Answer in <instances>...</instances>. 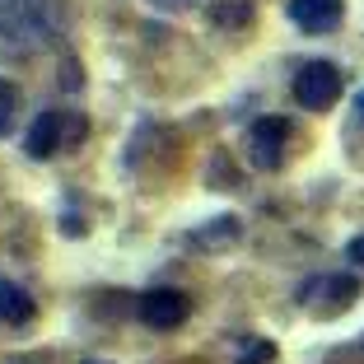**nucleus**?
<instances>
[{
  "label": "nucleus",
  "instance_id": "nucleus-4",
  "mask_svg": "<svg viewBox=\"0 0 364 364\" xmlns=\"http://www.w3.org/2000/svg\"><path fill=\"white\" fill-rule=\"evenodd\" d=\"M247 159L257 168H280L289 159V122L285 117H257L247 127Z\"/></svg>",
  "mask_w": 364,
  "mask_h": 364
},
{
  "label": "nucleus",
  "instance_id": "nucleus-10",
  "mask_svg": "<svg viewBox=\"0 0 364 364\" xmlns=\"http://www.w3.org/2000/svg\"><path fill=\"white\" fill-rule=\"evenodd\" d=\"M234 238H238V220H229V215H225V220H215L210 229H196L192 243H201L205 252H210V247H225V243H234Z\"/></svg>",
  "mask_w": 364,
  "mask_h": 364
},
{
  "label": "nucleus",
  "instance_id": "nucleus-15",
  "mask_svg": "<svg viewBox=\"0 0 364 364\" xmlns=\"http://www.w3.org/2000/svg\"><path fill=\"white\" fill-rule=\"evenodd\" d=\"M355 112H360V127H364V94L355 98Z\"/></svg>",
  "mask_w": 364,
  "mask_h": 364
},
{
  "label": "nucleus",
  "instance_id": "nucleus-1",
  "mask_svg": "<svg viewBox=\"0 0 364 364\" xmlns=\"http://www.w3.org/2000/svg\"><path fill=\"white\" fill-rule=\"evenodd\" d=\"M70 28V0H0V56H43Z\"/></svg>",
  "mask_w": 364,
  "mask_h": 364
},
{
  "label": "nucleus",
  "instance_id": "nucleus-6",
  "mask_svg": "<svg viewBox=\"0 0 364 364\" xmlns=\"http://www.w3.org/2000/svg\"><path fill=\"white\" fill-rule=\"evenodd\" d=\"M289 19L304 33H336L346 19V5L341 0H289Z\"/></svg>",
  "mask_w": 364,
  "mask_h": 364
},
{
  "label": "nucleus",
  "instance_id": "nucleus-8",
  "mask_svg": "<svg viewBox=\"0 0 364 364\" xmlns=\"http://www.w3.org/2000/svg\"><path fill=\"white\" fill-rule=\"evenodd\" d=\"M33 318H38V304H33L28 289L14 285V280H0V322H10V327H28Z\"/></svg>",
  "mask_w": 364,
  "mask_h": 364
},
{
  "label": "nucleus",
  "instance_id": "nucleus-12",
  "mask_svg": "<svg viewBox=\"0 0 364 364\" xmlns=\"http://www.w3.org/2000/svg\"><path fill=\"white\" fill-rule=\"evenodd\" d=\"M271 360H276V346L271 341H252L247 355H238V364H271Z\"/></svg>",
  "mask_w": 364,
  "mask_h": 364
},
{
  "label": "nucleus",
  "instance_id": "nucleus-3",
  "mask_svg": "<svg viewBox=\"0 0 364 364\" xmlns=\"http://www.w3.org/2000/svg\"><path fill=\"white\" fill-rule=\"evenodd\" d=\"M336 98H341V70L332 61L299 65V75H294V103L309 107V112H327Z\"/></svg>",
  "mask_w": 364,
  "mask_h": 364
},
{
  "label": "nucleus",
  "instance_id": "nucleus-9",
  "mask_svg": "<svg viewBox=\"0 0 364 364\" xmlns=\"http://www.w3.org/2000/svg\"><path fill=\"white\" fill-rule=\"evenodd\" d=\"M210 19H215V28L238 33V28H252L257 10H252V0H215V5H210Z\"/></svg>",
  "mask_w": 364,
  "mask_h": 364
},
{
  "label": "nucleus",
  "instance_id": "nucleus-5",
  "mask_svg": "<svg viewBox=\"0 0 364 364\" xmlns=\"http://www.w3.org/2000/svg\"><path fill=\"white\" fill-rule=\"evenodd\" d=\"M136 313L154 332H173V327H182V322L192 318V299L182 289H145L136 299Z\"/></svg>",
  "mask_w": 364,
  "mask_h": 364
},
{
  "label": "nucleus",
  "instance_id": "nucleus-7",
  "mask_svg": "<svg viewBox=\"0 0 364 364\" xmlns=\"http://www.w3.org/2000/svg\"><path fill=\"white\" fill-rule=\"evenodd\" d=\"M65 117H70V112H43V117L28 127V136H23V150H28L33 159H52L56 150H65Z\"/></svg>",
  "mask_w": 364,
  "mask_h": 364
},
{
  "label": "nucleus",
  "instance_id": "nucleus-11",
  "mask_svg": "<svg viewBox=\"0 0 364 364\" xmlns=\"http://www.w3.org/2000/svg\"><path fill=\"white\" fill-rule=\"evenodd\" d=\"M14 112H19V89L10 80H0V136L14 131Z\"/></svg>",
  "mask_w": 364,
  "mask_h": 364
},
{
  "label": "nucleus",
  "instance_id": "nucleus-14",
  "mask_svg": "<svg viewBox=\"0 0 364 364\" xmlns=\"http://www.w3.org/2000/svg\"><path fill=\"white\" fill-rule=\"evenodd\" d=\"M346 257H350V262H355V267H364V238H355V243H350V247H346Z\"/></svg>",
  "mask_w": 364,
  "mask_h": 364
},
{
  "label": "nucleus",
  "instance_id": "nucleus-2",
  "mask_svg": "<svg viewBox=\"0 0 364 364\" xmlns=\"http://www.w3.org/2000/svg\"><path fill=\"white\" fill-rule=\"evenodd\" d=\"M360 299V280L355 276H309L299 285V309L313 318H341L350 304Z\"/></svg>",
  "mask_w": 364,
  "mask_h": 364
},
{
  "label": "nucleus",
  "instance_id": "nucleus-13",
  "mask_svg": "<svg viewBox=\"0 0 364 364\" xmlns=\"http://www.w3.org/2000/svg\"><path fill=\"white\" fill-rule=\"evenodd\" d=\"M150 10H164V14H182V10H192L196 0H145Z\"/></svg>",
  "mask_w": 364,
  "mask_h": 364
}]
</instances>
